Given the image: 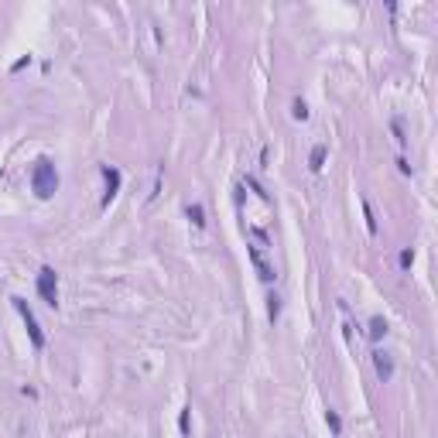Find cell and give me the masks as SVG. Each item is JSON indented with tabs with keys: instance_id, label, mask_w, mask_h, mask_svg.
<instances>
[{
	"instance_id": "6da1fadb",
	"label": "cell",
	"mask_w": 438,
	"mask_h": 438,
	"mask_svg": "<svg viewBox=\"0 0 438 438\" xmlns=\"http://www.w3.org/2000/svg\"><path fill=\"white\" fill-rule=\"evenodd\" d=\"M31 192L38 199H52L58 192V172L52 158H38L35 168H31Z\"/></svg>"
},
{
	"instance_id": "7a4b0ae2",
	"label": "cell",
	"mask_w": 438,
	"mask_h": 438,
	"mask_svg": "<svg viewBox=\"0 0 438 438\" xmlns=\"http://www.w3.org/2000/svg\"><path fill=\"white\" fill-rule=\"evenodd\" d=\"M11 301H14V308H17V315L24 319V329H28L31 346H35V349H45V332L38 329V319H35V311L28 308V301H24V298H11Z\"/></svg>"
},
{
	"instance_id": "3957f363",
	"label": "cell",
	"mask_w": 438,
	"mask_h": 438,
	"mask_svg": "<svg viewBox=\"0 0 438 438\" xmlns=\"http://www.w3.org/2000/svg\"><path fill=\"white\" fill-rule=\"evenodd\" d=\"M38 295L45 301L48 308H58V277L52 267H41L38 271Z\"/></svg>"
},
{
	"instance_id": "277c9868",
	"label": "cell",
	"mask_w": 438,
	"mask_h": 438,
	"mask_svg": "<svg viewBox=\"0 0 438 438\" xmlns=\"http://www.w3.org/2000/svg\"><path fill=\"white\" fill-rule=\"evenodd\" d=\"M103 178H106V196H103V209H106L116 199V192H120V172L110 168V164H103Z\"/></svg>"
},
{
	"instance_id": "5b68a950",
	"label": "cell",
	"mask_w": 438,
	"mask_h": 438,
	"mask_svg": "<svg viewBox=\"0 0 438 438\" xmlns=\"http://www.w3.org/2000/svg\"><path fill=\"white\" fill-rule=\"evenodd\" d=\"M373 370H377V377H380L383 383L394 377V359L383 353V349H373Z\"/></svg>"
},
{
	"instance_id": "8992f818",
	"label": "cell",
	"mask_w": 438,
	"mask_h": 438,
	"mask_svg": "<svg viewBox=\"0 0 438 438\" xmlns=\"http://www.w3.org/2000/svg\"><path fill=\"white\" fill-rule=\"evenodd\" d=\"M325 154H329V148H325V144H315V148H311V154H308V168H311V172H322Z\"/></svg>"
},
{
	"instance_id": "52a82bcc",
	"label": "cell",
	"mask_w": 438,
	"mask_h": 438,
	"mask_svg": "<svg viewBox=\"0 0 438 438\" xmlns=\"http://www.w3.org/2000/svg\"><path fill=\"white\" fill-rule=\"evenodd\" d=\"M367 335L373 339V343H380L383 335H387V322H383V315H373V319H370V329H367Z\"/></svg>"
},
{
	"instance_id": "ba28073f",
	"label": "cell",
	"mask_w": 438,
	"mask_h": 438,
	"mask_svg": "<svg viewBox=\"0 0 438 438\" xmlns=\"http://www.w3.org/2000/svg\"><path fill=\"white\" fill-rule=\"evenodd\" d=\"M250 260H254V267L260 271V277H264V281H274V267L264 264V257L257 254V247H250Z\"/></svg>"
},
{
	"instance_id": "9c48e42d",
	"label": "cell",
	"mask_w": 438,
	"mask_h": 438,
	"mask_svg": "<svg viewBox=\"0 0 438 438\" xmlns=\"http://www.w3.org/2000/svg\"><path fill=\"white\" fill-rule=\"evenodd\" d=\"M185 216L192 219V226H196V230H202V226H206V209L199 206V202H192V206L185 209Z\"/></svg>"
},
{
	"instance_id": "30bf717a",
	"label": "cell",
	"mask_w": 438,
	"mask_h": 438,
	"mask_svg": "<svg viewBox=\"0 0 438 438\" xmlns=\"http://www.w3.org/2000/svg\"><path fill=\"white\" fill-rule=\"evenodd\" d=\"M325 425H329V431H332V435H343V418L335 415L332 407L325 411Z\"/></svg>"
},
{
	"instance_id": "8fae6325",
	"label": "cell",
	"mask_w": 438,
	"mask_h": 438,
	"mask_svg": "<svg viewBox=\"0 0 438 438\" xmlns=\"http://www.w3.org/2000/svg\"><path fill=\"white\" fill-rule=\"evenodd\" d=\"M277 315H281V298H277V295H271V298H267V319H271V322H277Z\"/></svg>"
},
{
	"instance_id": "7c38bea8",
	"label": "cell",
	"mask_w": 438,
	"mask_h": 438,
	"mask_svg": "<svg viewBox=\"0 0 438 438\" xmlns=\"http://www.w3.org/2000/svg\"><path fill=\"white\" fill-rule=\"evenodd\" d=\"M291 116H295V120H308V106H305V100H295V103H291Z\"/></svg>"
},
{
	"instance_id": "4fadbf2b",
	"label": "cell",
	"mask_w": 438,
	"mask_h": 438,
	"mask_svg": "<svg viewBox=\"0 0 438 438\" xmlns=\"http://www.w3.org/2000/svg\"><path fill=\"white\" fill-rule=\"evenodd\" d=\"M363 219H367V230L377 233V219H373V206H370L367 199H363Z\"/></svg>"
},
{
	"instance_id": "5bb4252c",
	"label": "cell",
	"mask_w": 438,
	"mask_h": 438,
	"mask_svg": "<svg viewBox=\"0 0 438 438\" xmlns=\"http://www.w3.org/2000/svg\"><path fill=\"white\" fill-rule=\"evenodd\" d=\"M397 264H401V271H407V267L415 264V250H411V247H404L401 257H397Z\"/></svg>"
},
{
	"instance_id": "9a60e30c",
	"label": "cell",
	"mask_w": 438,
	"mask_h": 438,
	"mask_svg": "<svg viewBox=\"0 0 438 438\" xmlns=\"http://www.w3.org/2000/svg\"><path fill=\"white\" fill-rule=\"evenodd\" d=\"M391 130H394V137H397V144H407V137H404V127H401V120H391Z\"/></svg>"
},
{
	"instance_id": "2e32d148",
	"label": "cell",
	"mask_w": 438,
	"mask_h": 438,
	"mask_svg": "<svg viewBox=\"0 0 438 438\" xmlns=\"http://www.w3.org/2000/svg\"><path fill=\"white\" fill-rule=\"evenodd\" d=\"M178 431H182V435H188V407L178 415Z\"/></svg>"
},
{
	"instance_id": "e0dca14e",
	"label": "cell",
	"mask_w": 438,
	"mask_h": 438,
	"mask_svg": "<svg viewBox=\"0 0 438 438\" xmlns=\"http://www.w3.org/2000/svg\"><path fill=\"white\" fill-rule=\"evenodd\" d=\"M24 65H31V55H24V58H17V62H14V65H11V69H14V72H21V69H24Z\"/></svg>"
},
{
	"instance_id": "ac0fdd59",
	"label": "cell",
	"mask_w": 438,
	"mask_h": 438,
	"mask_svg": "<svg viewBox=\"0 0 438 438\" xmlns=\"http://www.w3.org/2000/svg\"><path fill=\"white\" fill-rule=\"evenodd\" d=\"M397 168H401L404 175H411V164H407V158H397Z\"/></svg>"
}]
</instances>
